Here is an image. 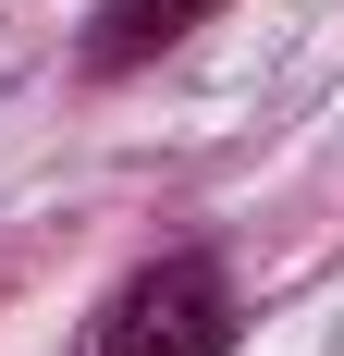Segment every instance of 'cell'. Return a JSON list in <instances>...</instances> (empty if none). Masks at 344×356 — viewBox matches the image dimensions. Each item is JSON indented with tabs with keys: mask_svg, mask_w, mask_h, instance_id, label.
Listing matches in <instances>:
<instances>
[{
	"mask_svg": "<svg viewBox=\"0 0 344 356\" xmlns=\"http://www.w3.org/2000/svg\"><path fill=\"white\" fill-rule=\"evenodd\" d=\"M234 344V283L221 258H148L99 307V356H221Z\"/></svg>",
	"mask_w": 344,
	"mask_h": 356,
	"instance_id": "obj_1",
	"label": "cell"
},
{
	"mask_svg": "<svg viewBox=\"0 0 344 356\" xmlns=\"http://www.w3.org/2000/svg\"><path fill=\"white\" fill-rule=\"evenodd\" d=\"M197 13H221V0H99V13H86V74H136V62H160Z\"/></svg>",
	"mask_w": 344,
	"mask_h": 356,
	"instance_id": "obj_2",
	"label": "cell"
}]
</instances>
